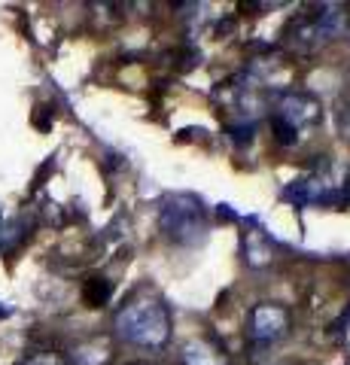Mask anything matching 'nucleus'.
Segmentation results:
<instances>
[{
	"label": "nucleus",
	"mask_w": 350,
	"mask_h": 365,
	"mask_svg": "<svg viewBox=\"0 0 350 365\" xmlns=\"http://www.w3.org/2000/svg\"><path fill=\"white\" fill-rule=\"evenodd\" d=\"M113 332L125 341V344L159 350L171 341V317H168L162 302L134 299L116 311V317H113Z\"/></svg>",
	"instance_id": "nucleus-1"
},
{
	"label": "nucleus",
	"mask_w": 350,
	"mask_h": 365,
	"mask_svg": "<svg viewBox=\"0 0 350 365\" xmlns=\"http://www.w3.org/2000/svg\"><path fill=\"white\" fill-rule=\"evenodd\" d=\"M159 225L168 241L174 244H201L207 235V213L189 195H168L159 210Z\"/></svg>",
	"instance_id": "nucleus-2"
},
{
	"label": "nucleus",
	"mask_w": 350,
	"mask_h": 365,
	"mask_svg": "<svg viewBox=\"0 0 350 365\" xmlns=\"http://www.w3.org/2000/svg\"><path fill=\"white\" fill-rule=\"evenodd\" d=\"M287 326H289V317L277 304H259L250 317V332L256 341H277L287 332Z\"/></svg>",
	"instance_id": "nucleus-3"
},
{
	"label": "nucleus",
	"mask_w": 350,
	"mask_h": 365,
	"mask_svg": "<svg viewBox=\"0 0 350 365\" xmlns=\"http://www.w3.org/2000/svg\"><path fill=\"white\" fill-rule=\"evenodd\" d=\"M277 119H284L292 128H299L302 122L317 119V101L308 95H284L277 107Z\"/></svg>",
	"instance_id": "nucleus-4"
},
{
	"label": "nucleus",
	"mask_w": 350,
	"mask_h": 365,
	"mask_svg": "<svg viewBox=\"0 0 350 365\" xmlns=\"http://www.w3.org/2000/svg\"><path fill=\"white\" fill-rule=\"evenodd\" d=\"M183 365H229L225 362V356L210 344V341H189V344H183Z\"/></svg>",
	"instance_id": "nucleus-5"
},
{
	"label": "nucleus",
	"mask_w": 350,
	"mask_h": 365,
	"mask_svg": "<svg viewBox=\"0 0 350 365\" xmlns=\"http://www.w3.org/2000/svg\"><path fill=\"white\" fill-rule=\"evenodd\" d=\"M86 299H88V304H92V307H101V304L110 299V283L101 280V277H95V280L86 287Z\"/></svg>",
	"instance_id": "nucleus-6"
},
{
	"label": "nucleus",
	"mask_w": 350,
	"mask_h": 365,
	"mask_svg": "<svg viewBox=\"0 0 350 365\" xmlns=\"http://www.w3.org/2000/svg\"><path fill=\"white\" fill-rule=\"evenodd\" d=\"M271 125H274V134H277L280 143H287V146L296 143V128H292V125H287L284 119H277V116H274V122H271Z\"/></svg>",
	"instance_id": "nucleus-7"
},
{
	"label": "nucleus",
	"mask_w": 350,
	"mask_h": 365,
	"mask_svg": "<svg viewBox=\"0 0 350 365\" xmlns=\"http://www.w3.org/2000/svg\"><path fill=\"white\" fill-rule=\"evenodd\" d=\"M25 365H64V359L58 353H34Z\"/></svg>",
	"instance_id": "nucleus-8"
}]
</instances>
